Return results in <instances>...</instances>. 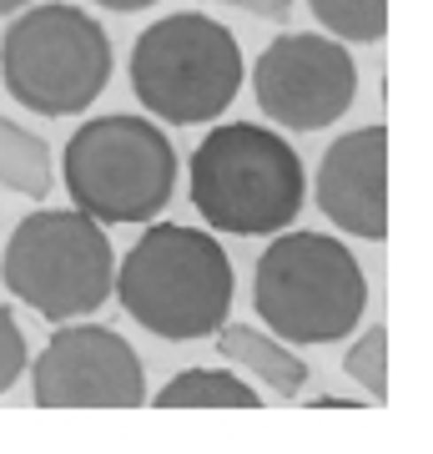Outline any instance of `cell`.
Listing matches in <instances>:
<instances>
[{
  "instance_id": "obj_1",
  "label": "cell",
  "mask_w": 433,
  "mask_h": 454,
  "mask_svg": "<svg viewBox=\"0 0 433 454\" xmlns=\"http://www.w3.org/2000/svg\"><path fill=\"white\" fill-rule=\"evenodd\" d=\"M127 318L166 343L212 339L232 313V258L227 247L182 223L146 227L112 278Z\"/></svg>"
},
{
  "instance_id": "obj_2",
  "label": "cell",
  "mask_w": 433,
  "mask_h": 454,
  "mask_svg": "<svg viewBox=\"0 0 433 454\" xmlns=\"http://www.w3.org/2000/svg\"><path fill=\"white\" fill-rule=\"evenodd\" d=\"M187 192L212 232L273 238L303 212L307 177L288 137L252 121H227L197 142Z\"/></svg>"
},
{
  "instance_id": "obj_3",
  "label": "cell",
  "mask_w": 433,
  "mask_h": 454,
  "mask_svg": "<svg viewBox=\"0 0 433 454\" xmlns=\"http://www.w3.org/2000/svg\"><path fill=\"white\" fill-rule=\"evenodd\" d=\"M262 328L288 343H337L363 324L368 278L348 247L328 232H273L252 273Z\"/></svg>"
},
{
  "instance_id": "obj_4",
  "label": "cell",
  "mask_w": 433,
  "mask_h": 454,
  "mask_svg": "<svg viewBox=\"0 0 433 454\" xmlns=\"http://www.w3.org/2000/svg\"><path fill=\"white\" fill-rule=\"evenodd\" d=\"M61 177L71 202L101 227L151 223L177 192V152L146 116H91L66 142Z\"/></svg>"
},
{
  "instance_id": "obj_5",
  "label": "cell",
  "mask_w": 433,
  "mask_h": 454,
  "mask_svg": "<svg viewBox=\"0 0 433 454\" xmlns=\"http://www.w3.org/2000/svg\"><path fill=\"white\" fill-rule=\"evenodd\" d=\"M112 278V238L81 207H41L20 217L0 258V283L46 324H71L106 309Z\"/></svg>"
},
{
  "instance_id": "obj_6",
  "label": "cell",
  "mask_w": 433,
  "mask_h": 454,
  "mask_svg": "<svg viewBox=\"0 0 433 454\" xmlns=\"http://www.w3.org/2000/svg\"><path fill=\"white\" fill-rule=\"evenodd\" d=\"M0 82L35 116H81L112 82V41L81 5H35L0 35Z\"/></svg>"
},
{
  "instance_id": "obj_7",
  "label": "cell",
  "mask_w": 433,
  "mask_h": 454,
  "mask_svg": "<svg viewBox=\"0 0 433 454\" xmlns=\"http://www.w3.org/2000/svg\"><path fill=\"white\" fill-rule=\"evenodd\" d=\"M242 51L222 20L182 11L146 26L131 46V91L151 116L172 127H202L237 101Z\"/></svg>"
},
{
  "instance_id": "obj_8",
  "label": "cell",
  "mask_w": 433,
  "mask_h": 454,
  "mask_svg": "<svg viewBox=\"0 0 433 454\" xmlns=\"http://www.w3.org/2000/svg\"><path fill=\"white\" fill-rule=\"evenodd\" d=\"M252 97L267 121L292 131H322L348 116L358 97V66L348 46L318 31H288L262 46L252 66Z\"/></svg>"
},
{
  "instance_id": "obj_9",
  "label": "cell",
  "mask_w": 433,
  "mask_h": 454,
  "mask_svg": "<svg viewBox=\"0 0 433 454\" xmlns=\"http://www.w3.org/2000/svg\"><path fill=\"white\" fill-rule=\"evenodd\" d=\"M31 399L35 409H136L146 399L142 354L116 328L71 318L35 354Z\"/></svg>"
},
{
  "instance_id": "obj_10",
  "label": "cell",
  "mask_w": 433,
  "mask_h": 454,
  "mask_svg": "<svg viewBox=\"0 0 433 454\" xmlns=\"http://www.w3.org/2000/svg\"><path fill=\"white\" fill-rule=\"evenodd\" d=\"M318 207L333 227L363 243L388 238V131H343L318 162Z\"/></svg>"
},
{
  "instance_id": "obj_11",
  "label": "cell",
  "mask_w": 433,
  "mask_h": 454,
  "mask_svg": "<svg viewBox=\"0 0 433 454\" xmlns=\"http://www.w3.org/2000/svg\"><path fill=\"white\" fill-rule=\"evenodd\" d=\"M217 354H222L227 364L247 369L252 379H262V384L273 394H282V399L303 394L307 373H313L288 343H277L273 333H262V328H252V324H222L217 328Z\"/></svg>"
},
{
  "instance_id": "obj_12",
  "label": "cell",
  "mask_w": 433,
  "mask_h": 454,
  "mask_svg": "<svg viewBox=\"0 0 433 454\" xmlns=\"http://www.w3.org/2000/svg\"><path fill=\"white\" fill-rule=\"evenodd\" d=\"M157 409H262L257 389L227 369H182L157 394Z\"/></svg>"
},
{
  "instance_id": "obj_13",
  "label": "cell",
  "mask_w": 433,
  "mask_h": 454,
  "mask_svg": "<svg viewBox=\"0 0 433 454\" xmlns=\"http://www.w3.org/2000/svg\"><path fill=\"white\" fill-rule=\"evenodd\" d=\"M50 146L35 137V131L16 127L11 116H0V187L31 197V202H46L50 197Z\"/></svg>"
},
{
  "instance_id": "obj_14",
  "label": "cell",
  "mask_w": 433,
  "mask_h": 454,
  "mask_svg": "<svg viewBox=\"0 0 433 454\" xmlns=\"http://www.w3.org/2000/svg\"><path fill=\"white\" fill-rule=\"evenodd\" d=\"M307 11L322 31H333V41L373 46L388 35V0H307Z\"/></svg>"
},
{
  "instance_id": "obj_15",
  "label": "cell",
  "mask_w": 433,
  "mask_h": 454,
  "mask_svg": "<svg viewBox=\"0 0 433 454\" xmlns=\"http://www.w3.org/2000/svg\"><path fill=\"white\" fill-rule=\"evenodd\" d=\"M343 373H348L363 394H373L378 404H388V328L383 324H373L368 333L343 354Z\"/></svg>"
},
{
  "instance_id": "obj_16",
  "label": "cell",
  "mask_w": 433,
  "mask_h": 454,
  "mask_svg": "<svg viewBox=\"0 0 433 454\" xmlns=\"http://www.w3.org/2000/svg\"><path fill=\"white\" fill-rule=\"evenodd\" d=\"M20 373H26V333H20L16 313L0 303V394L16 389Z\"/></svg>"
},
{
  "instance_id": "obj_17",
  "label": "cell",
  "mask_w": 433,
  "mask_h": 454,
  "mask_svg": "<svg viewBox=\"0 0 433 454\" xmlns=\"http://www.w3.org/2000/svg\"><path fill=\"white\" fill-rule=\"evenodd\" d=\"M197 5H232L252 20H273V26H288L292 20V0H197Z\"/></svg>"
},
{
  "instance_id": "obj_18",
  "label": "cell",
  "mask_w": 433,
  "mask_h": 454,
  "mask_svg": "<svg viewBox=\"0 0 433 454\" xmlns=\"http://www.w3.org/2000/svg\"><path fill=\"white\" fill-rule=\"evenodd\" d=\"M91 5H101V11H121V16H131V11H146V5H157V0H91Z\"/></svg>"
},
{
  "instance_id": "obj_19",
  "label": "cell",
  "mask_w": 433,
  "mask_h": 454,
  "mask_svg": "<svg viewBox=\"0 0 433 454\" xmlns=\"http://www.w3.org/2000/svg\"><path fill=\"white\" fill-rule=\"evenodd\" d=\"M313 409H358L353 399H313Z\"/></svg>"
},
{
  "instance_id": "obj_20",
  "label": "cell",
  "mask_w": 433,
  "mask_h": 454,
  "mask_svg": "<svg viewBox=\"0 0 433 454\" xmlns=\"http://www.w3.org/2000/svg\"><path fill=\"white\" fill-rule=\"evenodd\" d=\"M31 0H0V16H16V11H26Z\"/></svg>"
}]
</instances>
